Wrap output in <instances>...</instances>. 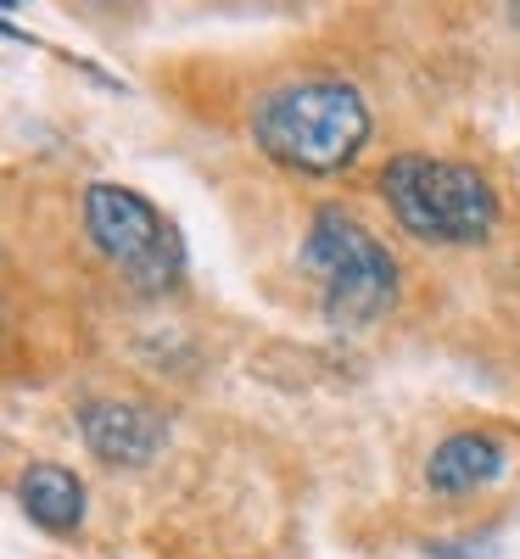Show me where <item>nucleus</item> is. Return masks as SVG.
<instances>
[{
    "instance_id": "obj_4",
    "label": "nucleus",
    "mask_w": 520,
    "mask_h": 559,
    "mask_svg": "<svg viewBox=\"0 0 520 559\" xmlns=\"http://www.w3.org/2000/svg\"><path fill=\"white\" fill-rule=\"evenodd\" d=\"M84 229L134 292H168L185 269L174 224L140 191H129V185H107V179L90 185L84 191Z\"/></svg>"
},
{
    "instance_id": "obj_6",
    "label": "nucleus",
    "mask_w": 520,
    "mask_h": 559,
    "mask_svg": "<svg viewBox=\"0 0 520 559\" xmlns=\"http://www.w3.org/2000/svg\"><path fill=\"white\" fill-rule=\"evenodd\" d=\"M504 471H509V448L493 431H453L425 459V487L442 498H464V492L493 487Z\"/></svg>"
},
{
    "instance_id": "obj_1",
    "label": "nucleus",
    "mask_w": 520,
    "mask_h": 559,
    "mask_svg": "<svg viewBox=\"0 0 520 559\" xmlns=\"http://www.w3.org/2000/svg\"><path fill=\"white\" fill-rule=\"evenodd\" d=\"M369 102L342 79L280 84L252 107V140L263 157L297 174H342L369 146Z\"/></svg>"
},
{
    "instance_id": "obj_7",
    "label": "nucleus",
    "mask_w": 520,
    "mask_h": 559,
    "mask_svg": "<svg viewBox=\"0 0 520 559\" xmlns=\"http://www.w3.org/2000/svg\"><path fill=\"white\" fill-rule=\"evenodd\" d=\"M17 503L39 532L68 537V532L84 526V481L68 471V464H28V471L17 476Z\"/></svg>"
},
{
    "instance_id": "obj_3",
    "label": "nucleus",
    "mask_w": 520,
    "mask_h": 559,
    "mask_svg": "<svg viewBox=\"0 0 520 559\" xmlns=\"http://www.w3.org/2000/svg\"><path fill=\"white\" fill-rule=\"evenodd\" d=\"M303 263L319 280V302L330 324L364 331L398 302V258L347 207H319L308 218Z\"/></svg>"
},
{
    "instance_id": "obj_5",
    "label": "nucleus",
    "mask_w": 520,
    "mask_h": 559,
    "mask_svg": "<svg viewBox=\"0 0 520 559\" xmlns=\"http://www.w3.org/2000/svg\"><path fill=\"white\" fill-rule=\"evenodd\" d=\"M79 437L84 448L107 459V464H152L168 442V414L152 408V403H134V397H96L79 408Z\"/></svg>"
},
{
    "instance_id": "obj_2",
    "label": "nucleus",
    "mask_w": 520,
    "mask_h": 559,
    "mask_svg": "<svg viewBox=\"0 0 520 559\" xmlns=\"http://www.w3.org/2000/svg\"><path fill=\"white\" fill-rule=\"evenodd\" d=\"M381 197L425 247H476L498 229V191L470 163L403 152L381 168Z\"/></svg>"
}]
</instances>
